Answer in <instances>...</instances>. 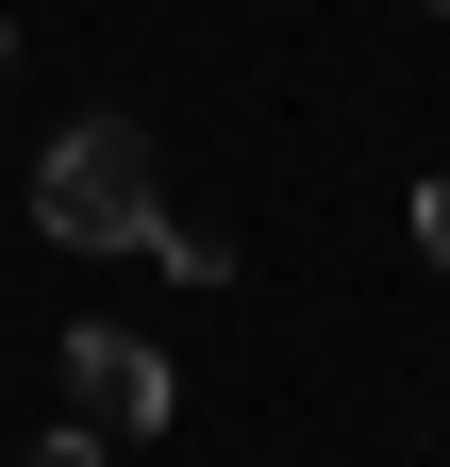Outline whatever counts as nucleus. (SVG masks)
<instances>
[{
	"mask_svg": "<svg viewBox=\"0 0 450 467\" xmlns=\"http://www.w3.org/2000/svg\"><path fill=\"white\" fill-rule=\"evenodd\" d=\"M34 234L50 251H150L167 234V150H150V117H67V134L34 150Z\"/></svg>",
	"mask_w": 450,
	"mask_h": 467,
	"instance_id": "obj_1",
	"label": "nucleus"
},
{
	"mask_svg": "<svg viewBox=\"0 0 450 467\" xmlns=\"http://www.w3.org/2000/svg\"><path fill=\"white\" fill-rule=\"evenodd\" d=\"M0 67H17V17H0Z\"/></svg>",
	"mask_w": 450,
	"mask_h": 467,
	"instance_id": "obj_6",
	"label": "nucleus"
},
{
	"mask_svg": "<svg viewBox=\"0 0 450 467\" xmlns=\"http://www.w3.org/2000/svg\"><path fill=\"white\" fill-rule=\"evenodd\" d=\"M417 251H434V284H450V167L417 184Z\"/></svg>",
	"mask_w": 450,
	"mask_h": 467,
	"instance_id": "obj_4",
	"label": "nucleus"
},
{
	"mask_svg": "<svg viewBox=\"0 0 450 467\" xmlns=\"http://www.w3.org/2000/svg\"><path fill=\"white\" fill-rule=\"evenodd\" d=\"M150 267H167V284H234V234H200V217H167V234H150Z\"/></svg>",
	"mask_w": 450,
	"mask_h": 467,
	"instance_id": "obj_3",
	"label": "nucleus"
},
{
	"mask_svg": "<svg viewBox=\"0 0 450 467\" xmlns=\"http://www.w3.org/2000/svg\"><path fill=\"white\" fill-rule=\"evenodd\" d=\"M50 368H67V418H84L100 451H118V434H167V400H184V384H167V350H150L134 317H67V334H50Z\"/></svg>",
	"mask_w": 450,
	"mask_h": 467,
	"instance_id": "obj_2",
	"label": "nucleus"
},
{
	"mask_svg": "<svg viewBox=\"0 0 450 467\" xmlns=\"http://www.w3.org/2000/svg\"><path fill=\"white\" fill-rule=\"evenodd\" d=\"M34 467H118V451H100V434L67 418V434H34Z\"/></svg>",
	"mask_w": 450,
	"mask_h": 467,
	"instance_id": "obj_5",
	"label": "nucleus"
},
{
	"mask_svg": "<svg viewBox=\"0 0 450 467\" xmlns=\"http://www.w3.org/2000/svg\"><path fill=\"white\" fill-rule=\"evenodd\" d=\"M434 17H450V0H434Z\"/></svg>",
	"mask_w": 450,
	"mask_h": 467,
	"instance_id": "obj_7",
	"label": "nucleus"
}]
</instances>
